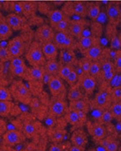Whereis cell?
<instances>
[{
    "label": "cell",
    "mask_w": 121,
    "mask_h": 151,
    "mask_svg": "<svg viewBox=\"0 0 121 151\" xmlns=\"http://www.w3.org/2000/svg\"><path fill=\"white\" fill-rule=\"evenodd\" d=\"M97 79L89 74H80L77 83L86 95H92L97 87Z\"/></svg>",
    "instance_id": "cell-8"
},
{
    "label": "cell",
    "mask_w": 121,
    "mask_h": 151,
    "mask_svg": "<svg viewBox=\"0 0 121 151\" xmlns=\"http://www.w3.org/2000/svg\"><path fill=\"white\" fill-rule=\"evenodd\" d=\"M118 151H121V150H120V149H119V150H118Z\"/></svg>",
    "instance_id": "cell-55"
},
{
    "label": "cell",
    "mask_w": 121,
    "mask_h": 151,
    "mask_svg": "<svg viewBox=\"0 0 121 151\" xmlns=\"http://www.w3.org/2000/svg\"><path fill=\"white\" fill-rule=\"evenodd\" d=\"M69 151H84V149L82 148H80V147H77V146H72L70 149H69Z\"/></svg>",
    "instance_id": "cell-50"
},
{
    "label": "cell",
    "mask_w": 121,
    "mask_h": 151,
    "mask_svg": "<svg viewBox=\"0 0 121 151\" xmlns=\"http://www.w3.org/2000/svg\"><path fill=\"white\" fill-rule=\"evenodd\" d=\"M26 58L31 67H43L46 63V58L42 53L40 43L34 40L33 41L26 52Z\"/></svg>",
    "instance_id": "cell-2"
},
{
    "label": "cell",
    "mask_w": 121,
    "mask_h": 151,
    "mask_svg": "<svg viewBox=\"0 0 121 151\" xmlns=\"http://www.w3.org/2000/svg\"><path fill=\"white\" fill-rule=\"evenodd\" d=\"M87 127H88L89 133L90 134V135L96 142H99L100 140L104 139L107 135V130L105 125H102L98 122L92 123L90 121H88Z\"/></svg>",
    "instance_id": "cell-14"
},
{
    "label": "cell",
    "mask_w": 121,
    "mask_h": 151,
    "mask_svg": "<svg viewBox=\"0 0 121 151\" xmlns=\"http://www.w3.org/2000/svg\"><path fill=\"white\" fill-rule=\"evenodd\" d=\"M49 151H62V147L59 144H53L50 147Z\"/></svg>",
    "instance_id": "cell-49"
},
{
    "label": "cell",
    "mask_w": 121,
    "mask_h": 151,
    "mask_svg": "<svg viewBox=\"0 0 121 151\" xmlns=\"http://www.w3.org/2000/svg\"><path fill=\"white\" fill-rule=\"evenodd\" d=\"M45 74L46 72L43 67H31L28 68L27 73L24 78H26L31 85L34 83L38 84L43 82Z\"/></svg>",
    "instance_id": "cell-15"
},
{
    "label": "cell",
    "mask_w": 121,
    "mask_h": 151,
    "mask_svg": "<svg viewBox=\"0 0 121 151\" xmlns=\"http://www.w3.org/2000/svg\"><path fill=\"white\" fill-rule=\"evenodd\" d=\"M26 139L24 134L18 130H8L3 134V141L4 144L8 147L16 146L23 142Z\"/></svg>",
    "instance_id": "cell-9"
},
{
    "label": "cell",
    "mask_w": 121,
    "mask_h": 151,
    "mask_svg": "<svg viewBox=\"0 0 121 151\" xmlns=\"http://www.w3.org/2000/svg\"><path fill=\"white\" fill-rule=\"evenodd\" d=\"M70 141L74 146L84 149L88 143V137L86 133L82 129H77L72 134Z\"/></svg>",
    "instance_id": "cell-21"
},
{
    "label": "cell",
    "mask_w": 121,
    "mask_h": 151,
    "mask_svg": "<svg viewBox=\"0 0 121 151\" xmlns=\"http://www.w3.org/2000/svg\"><path fill=\"white\" fill-rule=\"evenodd\" d=\"M101 12V6L98 2L87 3V17L91 20H96Z\"/></svg>",
    "instance_id": "cell-24"
},
{
    "label": "cell",
    "mask_w": 121,
    "mask_h": 151,
    "mask_svg": "<svg viewBox=\"0 0 121 151\" xmlns=\"http://www.w3.org/2000/svg\"><path fill=\"white\" fill-rule=\"evenodd\" d=\"M69 110V105L64 99L54 98L50 104V113L54 117H62Z\"/></svg>",
    "instance_id": "cell-12"
},
{
    "label": "cell",
    "mask_w": 121,
    "mask_h": 151,
    "mask_svg": "<svg viewBox=\"0 0 121 151\" xmlns=\"http://www.w3.org/2000/svg\"><path fill=\"white\" fill-rule=\"evenodd\" d=\"M35 131H36V128L34 124L28 123L24 127V135L25 136L31 137L35 134Z\"/></svg>",
    "instance_id": "cell-46"
},
{
    "label": "cell",
    "mask_w": 121,
    "mask_h": 151,
    "mask_svg": "<svg viewBox=\"0 0 121 151\" xmlns=\"http://www.w3.org/2000/svg\"><path fill=\"white\" fill-rule=\"evenodd\" d=\"M22 15L26 19H32L34 17L38 9V4L34 1H21Z\"/></svg>",
    "instance_id": "cell-22"
},
{
    "label": "cell",
    "mask_w": 121,
    "mask_h": 151,
    "mask_svg": "<svg viewBox=\"0 0 121 151\" xmlns=\"http://www.w3.org/2000/svg\"><path fill=\"white\" fill-rule=\"evenodd\" d=\"M12 98L10 90L4 86L0 85V100H9L11 101Z\"/></svg>",
    "instance_id": "cell-42"
},
{
    "label": "cell",
    "mask_w": 121,
    "mask_h": 151,
    "mask_svg": "<svg viewBox=\"0 0 121 151\" xmlns=\"http://www.w3.org/2000/svg\"><path fill=\"white\" fill-rule=\"evenodd\" d=\"M110 96L112 102L121 101V87H112L110 89Z\"/></svg>",
    "instance_id": "cell-39"
},
{
    "label": "cell",
    "mask_w": 121,
    "mask_h": 151,
    "mask_svg": "<svg viewBox=\"0 0 121 151\" xmlns=\"http://www.w3.org/2000/svg\"><path fill=\"white\" fill-rule=\"evenodd\" d=\"M60 65L61 63L57 60H49V61H46L43 68L46 73H48L51 76H54L57 75Z\"/></svg>",
    "instance_id": "cell-27"
},
{
    "label": "cell",
    "mask_w": 121,
    "mask_h": 151,
    "mask_svg": "<svg viewBox=\"0 0 121 151\" xmlns=\"http://www.w3.org/2000/svg\"><path fill=\"white\" fill-rule=\"evenodd\" d=\"M64 134H65V132L64 131L56 129V130H54L51 133V139L54 142H61V141L63 140Z\"/></svg>",
    "instance_id": "cell-41"
},
{
    "label": "cell",
    "mask_w": 121,
    "mask_h": 151,
    "mask_svg": "<svg viewBox=\"0 0 121 151\" xmlns=\"http://www.w3.org/2000/svg\"><path fill=\"white\" fill-rule=\"evenodd\" d=\"M113 65L116 70L117 73L121 72V52L120 50H116V55L114 56V61H113Z\"/></svg>",
    "instance_id": "cell-44"
},
{
    "label": "cell",
    "mask_w": 121,
    "mask_h": 151,
    "mask_svg": "<svg viewBox=\"0 0 121 151\" xmlns=\"http://www.w3.org/2000/svg\"><path fill=\"white\" fill-rule=\"evenodd\" d=\"M9 70H10V72L11 73L12 76H17V77L24 78L26 75V73H27L28 67L26 66V64H24L22 66L16 67V68H9Z\"/></svg>",
    "instance_id": "cell-35"
},
{
    "label": "cell",
    "mask_w": 121,
    "mask_h": 151,
    "mask_svg": "<svg viewBox=\"0 0 121 151\" xmlns=\"http://www.w3.org/2000/svg\"><path fill=\"white\" fill-rule=\"evenodd\" d=\"M70 19H71L70 18L65 16L61 21H59L58 23L54 25L52 27V28L54 29V32H68L69 23H70Z\"/></svg>",
    "instance_id": "cell-30"
},
{
    "label": "cell",
    "mask_w": 121,
    "mask_h": 151,
    "mask_svg": "<svg viewBox=\"0 0 121 151\" xmlns=\"http://www.w3.org/2000/svg\"><path fill=\"white\" fill-rule=\"evenodd\" d=\"M106 18L109 21V24L118 27L120 24L121 11L120 3L118 2H110L105 7Z\"/></svg>",
    "instance_id": "cell-5"
},
{
    "label": "cell",
    "mask_w": 121,
    "mask_h": 151,
    "mask_svg": "<svg viewBox=\"0 0 121 151\" xmlns=\"http://www.w3.org/2000/svg\"><path fill=\"white\" fill-rule=\"evenodd\" d=\"M88 74L95 77L96 79L99 78V76L101 75V65H100L99 61H91Z\"/></svg>",
    "instance_id": "cell-33"
},
{
    "label": "cell",
    "mask_w": 121,
    "mask_h": 151,
    "mask_svg": "<svg viewBox=\"0 0 121 151\" xmlns=\"http://www.w3.org/2000/svg\"><path fill=\"white\" fill-rule=\"evenodd\" d=\"M48 89L54 98L63 99L66 93V88L63 84L62 80L57 75L51 76L47 82Z\"/></svg>",
    "instance_id": "cell-4"
},
{
    "label": "cell",
    "mask_w": 121,
    "mask_h": 151,
    "mask_svg": "<svg viewBox=\"0 0 121 151\" xmlns=\"http://www.w3.org/2000/svg\"><path fill=\"white\" fill-rule=\"evenodd\" d=\"M78 76H79V75H78L77 71L76 70V68H74L70 71V73L68 75V76L65 78V81L68 83V84H69V86H72V85H74V84H76L77 83Z\"/></svg>",
    "instance_id": "cell-40"
},
{
    "label": "cell",
    "mask_w": 121,
    "mask_h": 151,
    "mask_svg": "<svg viewBox=\"0 0 121 151\" xmlns=\"http://www.w3.org/2000/svg\"><path fill=\"white\" fill-rule=\"evenodd\" d=\"M62 11L65 16L71 18L78 16L84 19L87 17V3L82 1H69L66 2L62 7Z\"/></svg>",
    "instance_id": "cell-3"
},
{
    "label": "cell",
    "mask_w": 121,
    "mask_h": 151,
    "mask_svg": "<svg viewBox=\"0 0 121 151\" xmlns=\"http://www.w3.org/2000/svg\"><path fill=\"white\" fill-rule=\"evenodd\" d=\"M105 34L110 42L111 47L114 50H120L121 47L120 35H119L117 27L108 23L105 28Z\"/></svg>",
    "instance_id": "cell-11"
},
{
    "label": "cell",
    "mask_w": 121,
    "mask_h": 151,
    "mask_svg": "<svg viewBox=\"0 0 121 151\" xmlns=\"http://www.w3.org/2000/svg\"><path fill=\"white\" fill-rule=\"evenodd\" d=\"M81 99H83V93H82V91L80 88L79 84L77 83V84L70 86L69 91L68 92V99L70 102V101L78 100Z\"/></svg>",
    "instance_id": "cell-26"
},
{
    "label": "cell",
    "mask_w": 121,
    "mask_h": 151,
    "mask_svg": "<svg viewBox=\"0 0 121 151\" xmlns=\"http://www.w3.org/2000/svg\"><path fill=\"white\" fill-rule=\"evenodd\" d=\"M112 119H113V118H112V114L110 113V111L107 109V110H104V112L100 115L99 120L97 122L102 125H108L112 121Z\"/></svg>",
    "instance_id": "cell-38"
},
{
    "label": "cell",
    "mask_w": 121,
    "mask_h": 151,
    "mask_svg": "<svg viewBox=\"0 0 121 151\" xmlns=\"http://www.w3.org/2000/svg\"><path fill=\"white\" fill-rule=\"evenodd\" d=\"M5 18V21L11 27L12 31H20L24 30L26 28L28 25V21L26 18L20 14H16V13H9Z\"/></svg>",
    "instance_id": "cell-6"
},
{
    "label": "cell",
    "mask_w": 121,
    "mask_h": 151,
    "mask_svg": "<svg viewBox=\"0 0 121 151\" xmlns=\"http://www.w3.org/2000/svg\"><path fill=\"white\" fill-rule=\"evenodd\" d=\"M54 35V31L49 25H42L37 28L34 33V39L36 41L43 43L52 41Z\"/></svg>",
    "instance_id": "cell-13"
},
{
    "label": "cell",
    "mask_w": 121,
    "mask_h": 151,
    "mask_svg": "<svg viewBox=\"0 0 121 151\" xmlns=\"http://www.w3.org/2000/svg\"><path fill=\"white\" fill-rule=\"evenodd\" d=\"M68 35H69V32H54V35L52 41L55 44L57 48L61 50Z\"/></svg>",
    "instance_id": "cell-29"
},
{
    "label": "cell",
    "mask_w": 121,
    "mask_h": 151,
    "mask_svg": "<svg viewBox=\"0 0 121 151\" xmlns=\"http://www.w3.org/2000/svg\"><path fill=\"white\" fill-rule=\"evenodd\" d=\"M89 107L90 106H89L88 101L85 100L84 99H81L78 100H75V101H70L69 105V110L82 112L86 114L89 113Z\"/></svg>",
    "instance_id": "cell-23"
},
{
    "label": "cell",
    "mask_w": 121,
    "mask_h": 151,
    "mask_svg": "<svg viewBox=\"0 0 121 151\" xmlns=\"http://www.w3.org/2000/svg\"><path fill=\"white\" fill-rule=\"evenodd\" d=\"M104 149L105 151H118L120 149V142L115 139H112L104 147Z\"/></svg>",
    "instance_id": "cell-43"
},
{
    "label": "cell",
    "mask_w": 121,
    "mask_h": 151,
    "mask_svg": "<svg viewBox=\"0 0 121 151\" xmlns=\"http://www.w3.org/2000/svg\"><path fill=\"white\" fill-rule=\"evenodd\" d=\"M7 45L14 46L23 51H25V49H26V40L24 39V36H22V35H19V36L12 38L11 40H9Z\"/></svg>",
    "instance_id": "cell-34"
},
{
    "label": "cell",
    "mask_w": 121,
    "mask_h": 151,
    "mask_svg": "<svg viewBox=\"0 0 121 151\" xmlns=\"http://www.w3.org/2000/svg\"><path fill=\"white\" fill-rule=\"evenodd\" d=\"M64 17H65V15L62 10L54 9V10H51L47 12V19L50 22L51 27H53L54 25H55L56 23L61 21Z\"/></svg>",
    "instance_id": "cell-28"
},
{
    "label": "cell",
    "mask_w": 121,
    "mask_h": 151,
    "mask_svg": "<svg viewBox=\"0 0 121 151\" xmlns=\"http://www.w3.org/2000/svg\"><path fill=\"white\" fill-rule=\"evenodd\" d=\"M11 59V57L10 56L7 48L0 47V62L5 63V62L10 61Z\"/></svg>",
    "instance_id": "cell-47"
},
{
    "label": "cell",
    "mask_w": 121,
    "mask_h": 151,
    "mask_svg": "<svg viewBox=\"0 0 121 151\" xmlns=\"http://www.w3.org/2000/svg\"><path fill=\"white\" fill-rule=\"evenodd\" d=\"M9 90L11 98L23 104L30 103L32 99V92L22 81H14Z\"/></svg>",
    "instance_id": "cell-1"
},
{
    "label": "cell",
    "mask_w": 121,
    "mask_h": 151,
    "mask_svg": "<svg viewBox=\"0 0 121 151\" xmlns=\"http://www.w3.org/2000/svg\"><path fill=\"white\" fill-rule=\"evenodd\" d=\"M104 51L100 44V40H98L83 53V56L89 61H99L104 55Z\"/></svg>",
    "instance_id": "cell-16"
},
{
    "label": "cell",
    "mask_w": 121,
    "mask_h": 151,
    "mask_svg": "<svg viewBox=\"0 0 121 151\" xmlns=\"http://www.w3.org/2000/svg\"><path fill=\"white\" fill-rule=\"evenodd\" d=\"M65 119L67 122L69 123L71 126H77L81 127L86 121V113L68 110V112L65 113Z\"/></svg>",
    "instance_id": "cell-17"
},
{
    "label": "cell",
    "mask_w": 121,
    "mask_h": 151,
    "mask_svg": "<svg viewBox=\"0 0 121 151\" xmlns=\"http://www.w3.org/2000/svg\"><path fill=\"white\" fill-rule=\"evenodd\" d=\"M26 64L24 59L19 56V57H13L10 60V66L9 68H16V67H19Z\"/></svg>",
    "instance_id": "cell-45"
},
{
    "label": "cell",
    "mask_w": 121,
    "mask_h": 151,
    "mask_svg": "<svg viewBox=\"0 0 121 151\" xmlns=\"http://www.w3.org/2000/svg\"><path fill=\"white\" fill-rule=\"evenodd\" d=\"M90 63H91V61H89V59H87L85 57L81 59L80 61L77 63V65L80 68V74H88L89 67H90Z\"/></svg>",
    "instance_id": "cell-37"
},
{
    "label": "cell",
    "mask_w": 121,
    "mask_h": 151,
    "mask_svg": "<svg viewBox=\"0 0 121 151\" xmlns=\"http://www.w3.org/2000/svg\"><path fill=\"white\" fill-rule=\"evenodd\" d=\"M3 72V66L0 64V75H1V73Z\"/></svg>",
    "instance_id": "cell-52"
},
{
    "label": "cell",
    "mask_w": 121,
    "mask_h": 151,
    "mask_svg": "<svg viewBox=\"0 0 121 151\" xmlns=\"http://www.w3.org/2000/svg\"><path fill=\"white\" fill-rule=\"evenodd\" d=\"M12 33L13 31L5 21V18L0 14V40H5L11 37Z\"/></svg>",
    "instance_id": "cell-25"
},
{
    "label": "cell",
    "mask_w": 121,
    "mask_h": 151,
    "mask_svg": "<svg viewBox=\"0 0 121 151\" xmlns=\"http://www.w3.org/2000/svg\"><path fill=\"white\" fill-rule=\"evenodd\" d=\"M4 151H16V150H14L13 149H11V148H6L5 150Z\"/></svg>",
    "instance_id": "cell-51"
},
{
    "label": "cell",
    "mask_w": 121,
    "mask_h": 151,
    "mask_svg": "<svg viewBox=\"0 0 121 151\" xmlns=\"http://www.w3.org/2000/svg\"><path fill=\"white\" fill-rule=\"evenodd\" d=\"M112 114V118L118 121H120L121 119V101L112 102L108 109Z\"/></svg>",
    "instance_id": "cell-32"
},
{
    "label": "cell",
    "mask_w": 121,
    "mask_h": 151,
    "mask_svg": "<svg viewBox=\"0 0 121 151\" xmlns=\"http://www.w3.org/2000/svg\"><path fill=\"white\" fill-rule=\"evenodd\" d=\"M14 105L11 101L9 100H0V116L7 117L11 113Z\"/></svg>",
    "instance_id": "cell-31"
},
{
    "label": "cell",
    "mask_w": 121,
    "mask_h": 151,
    "mask_svg": "<svg viewBox=\"0 0 121 151\" xmlns=\"http://www.w3.org/2000/svg\"><path fill=\"white\" fill-rule=\"evenodd\" d=\"M88 26H89V22L85 20V19L82 18L73 19H70L68 32L69 33L70 35H72L73 37L77 40L82 35V32L88 27Z\"/></svg>",
    "instance_id": "cell-10"
},
{
    "label": "cell",
    "mask_w": 121,
    "mask_h": 151,
    "mask_svg": "<svg viewBox=\"0 0 121 151\" xmlns=\"http://www.w3.org/2000/svg\"><path fill=\"white\" fill-rule=\"evenodd\" d=\"M6 131V124L5 122L0 119V135H2Z\"/></svg>",
    "instance_id": "cell-48"
},
{
    "label": "cell",
    "mask_w": 121,
    "mask_h": 151,
    "mask_svg": "<svg viewBox=\"0 0 121 151\" xmlns=\"http://www.w3.org/2000/svg\"><path fill=\"white\" fill-rule=\"evenodd\" d=\"M40 47H41L42 53L47 61L57 59L59 51H58L57 47L55 46V44L53 41L40 43Z\"/></svg>",
    "instance_id": "cell-18"
},
{
    "label": "cell",
    "mask_w": 121,
    "mask_h": 151,
    "mask_svg": "<svg viewBox=\"0 0 121 151\" xmlns=\"http://www.w3.org/2000/svg\"><path fill=\"white\" fill-rule=\"evenodd\" d=\"M1 8H2V3L0 2V9H1Z\"/></svg>",
    "instance_id": "cell-54"
},
{
    "label": "cell",
    "mask_w": 121,
    "mask_h": 151,
    "mask_svg": "<svg viewBox=\"0 0 121 151\" xmlns=\"http://www.w3.org/2000/svg\"><path fill=\"white\" fill-rule=\"evenodd\" d=\"M111 89V88H110ZM110 89L105 88L100 89L99 91L96 94L93 103L96 107L101 110H107L109 109L112 102L111 96H110Z\"/></svg>",
    "instance_id": "cell-7"
},
{
    "label": "cell",
    "mask_w": 121,
    "mask_h": 151,
    "mask_svg": "<svg viewBox=\"0 0 121 151\" xmlns=\"http://www.w3.org/2000/svg\"><path fill=\"white\" fill-rule=\"evenodd\" d=\"M100 40L99 37H96L93 35H85L80 36L77 40V48H78L81 53H84L87 49H89L96 41Z\"/></svg>",
    "instance_id": "cell-20"
},
{
    "label": "cell",
    "mask_w": 121,
    "mask_h": 151,
    "mask_svg": "<svg viewBox=\"0 0 121 151\" xmlns=\"http://www.w3.org/2000/svg\"><path fill=\"white\" fill-rule=\"evenodd\" d=\"M74 66L71 65H66V64H61L57 76L62 79V80H65V78L68 76V75L70 73V71L74 69Z\"/></svg>",
    "instance_id": "cell-36"
},
{
    "label": "cell",
    "mask_w": 121,
    "mask_h": 151,
    "mask_svg": "<svg viewBox=\"0 0 121 151\" xmlns=\"http://www.w3.org/2000/svg\"><path fill=\"white\" fill-rule=\"evenodd\" d=\"M61 64L71 65L74 66L77 65V60L74 50L71 49H61L60 51V62Z\"/></svg>",
    "instance_id": "cell-19"
},
{
    "label": "cell",
    "mask_w": 121,
    "mask_h": 151,
    "mask_svg": "<svg viewBox=\"0 0 121 151\" xmlns=\"http://www.w3.org/2000/svg\"><path fill=\"white\" fill-rule=\"evenodd\" d=\"M88 151H97L95 149H90V150H89Z\"/></svg>",
    "instance_id": "cell-53"
}]
</instances>
